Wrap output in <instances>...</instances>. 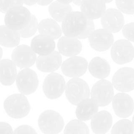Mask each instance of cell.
I'll list each match as a JSON object with an SVG mask.
<instances>
[{"instance_id": "obj_1", "label": "cell", "mask_w": 134, "mask_h": 134, "mask_svg": "<svg viewBox=\"0 0 134 134\" xmlns=\"http://www.w3.org/2000/svg\"><path fill=\"white\" fill-rule=\"evenodd\" d=\"M3 107L9 116L17 119L27 116L31 108L28 99L22 94H14L8 96L4 101Z\"/></svg>"}, {"instance_id": "obj_2", "label": "cell", "mask_w": 134, "mask_h": 134, "mask_svg": "<svg viewBox=\"0 0 134 134\" xmlns=\"http://www.w3.org/2000/svg\"><path fill=\"white\" fill-rule=\"evenodd\" d=\"M87 18L81 12L72 11L62 22V31L70 37H78L85 30Z\"/></svg>"}, {"instance_id": "obj_3", "label": "cell", "mask_w": 134, "mask_h": 134, "mask_svg": "<svg viewBox=\"0 0 134 134\" xmlns=\"http://www.w3.org/2000/svg\"><path fill=\"white\" fill-rule=\"evenodd\" d=\"M90 94L89 85L79 77L72 78L66 85V97L68 102L74 105H77L81 101L89 98Z\"/></svg>"}, {"instance_id": "obj_4", "label": "cell", "mask_w": 134, "mask_h": 134, "mask_svg": "<svg viewBox=\"0 0 134 134\" xmlns=\"http://www.w3.org/2000/svg\"><path fill=\"white\" fill-rule=\"evenodd\" d=\"M38 126L45 134H58L63 129L64 122L60 114L53 110H46L38 119Z\"/></svg>"}, {"instance_id": "obj_5", "label": "cell", "mask_w": 134, "mask_h": 134, "mask_svg": "<svg viewBox=\"0 0 134 134\" xmlns=\"http://www.w3.org/2000/svg\"><path fill=\"white\" fill-rule=\"evenodd\" d=\"M30 10L22 5L15 6L9 9L5 16V24L12 30H19L24 28L31 20Z\"/></svg>"}, {"instance_id": "obj_6", "label": "cell", "mask_w": 134, "mask_h": 134, "mask_svg": "<svg viewBox=\"0 0 134 134\" xmlns=\"http://www.w3.org/2000/svg\"><path fill=\"white\" fill-rule=\"evenodd\" d=\"M91 97L99 107L108 105L114 97V86L112 82L101 79L93 85L91 90Z\"/></svg>"}, {"instance_id": "obj_7", "label": "cell", "mask_w": 134, "mask_h": 134, "mask_svg": "<svg viewBox=\"0 0 134 134\" xmlns=\"http://www.w3.org/2000/svg\"><path fill=\"white\" fill-rule=\"evenodd\" d=\"M17 88L24 95H30L36 91L39 80L36 73L30 68H24L17 73L16 78Z\"/></svg>"}, {"instance_id": "obj_8", "label": "cell", "mask_w": 134, "mask_h": 134, "mask_svg": "<svg viewBox=\"0 0 134 134\" xmlns=\"http://www.w3.org/2000/svg\"><path fill=\"white\" fill-rule=\"evenodd\" d=\"M66 82L62 75L56 73H51L44 79L43 91L49 99L60 98L65 91Z\"/></svg>"}, {"instance_id": "obj_9", "label": "cell", "mask_w": 134, "mask_h": 134, "mask_svg": "<svg viewBox=\"0 0 134 134\" xmlns=\"http://www.w3.org/2000/svg\"><path fill=\"white\" fill-rule=\"evenodd\" d=\"M111 47V58L117 64H127L134 58V47L131 42L127 39L116 41Z\"/></svg>"}, {"instance_id": "obj_10", "label": "cell", "mask_w": 134, "mask_h": 134, "mask_svg": "<svg viewBox=\"0 0 134 134\" xmlns=\"http://www.w3.org/2000/svg\"><path fill=\"white\" fill-rule=\"evenodd\" d=\"M112 83L115 89L120 92H129L134 90V69L122 68L113 75Z\"/></svg>"}, {"instance_id": "obj_11", "label": "cell", "mask_w": 134, "mask_h": 134, "mask_svg": "<svg viewBox=\"0 0 134 134\" xmlns=\"http://www.w3.org/2000/svg\"><path fill=\"white\" fill-rule=\"evenodd\" d=\"M88 63L85 58L80 56H72L63 62L61 70L64 75L71 78H78L85 73Z\"/></svg>"}, {"instance_id": "obj_12", "label": "cell", "mask_w": 134, "mask_h": 134, "mask_svg": "<svg viewBox=\"0 0 134 134\" xmlns=\"http://www.w3.org/2000/svg\"><path fill=\"white\" fill-rule=\"evenodd\" d=\"M12 61L16 66L21 69L32 66L37 60L36 54L28 45L22 44L16 47L11 54Z\"/></svg>"}, {"instance_id": "obj_13", "label": "cell", "mask_w": 134, "mask_h": 134, "mask_svg": "<svg viewBox=\"0 0 134 134\" xmlns=\"http://www.w3.org/2000/svg\"><path fill=\"white\" fill-rule=\"evenodd\" d=\"M101 23L102 28L112 34L117 33L122 30L124 26V17L118 9H109L101 17Z\"/></svg>"}, {"instance_id": "obj_14", "label": "cell", "mask_w": 134, "mask_h": 134, "mask_svg": "<svg viewBox=\"0 0 134 134\" xmlns=\"http://www.w3.org/2000/svg\"><path fill=\"white\" fill-rule=\"evenodd\" d=\"M88 39L90 47L98 52L107 51L114 43L112 34L104 28L94 30Z\"/></svg>"}, {"instance_id": "obj_15", "label": "cell", "mask_w": 134, "mask_h": 134, "mask_svg": "<svg viewBox=\"0 0 134 134\" xmlns=\"http://www.w3.org/2000/svg\"><path fill=\"white\" fill-rule=\"evenodd\" d=\"M112 103L114 113L119 117L127 118L133 112V99L125 92L118 93L114 96Z\"/></svg>"}, {"instance_id": "obj_16", "label": "cell", "mask_w": 134, "mask_h": 134, "mask_svg": "<svg viewBox=\"0 0 134 134\" xmlns=\"http://www.w3.org/2000/svg\"><path fill=\"white\" fill-rule=\"evenodd\" d=\"M36 67L38 70L43 73H53L57 70L62 64L61 54L57 51L51 52L45 56L37 58Z\"/></svg>"}, {"instance_id": "obj_17", "label": "cell", "mask_w": 134, "mask_h": 134, "mask_svg": "<svg viewBox=\"0 0 134 134\" xmlns=\"http://www.w3.org/2000/svg\"><path fill=\"white\" fill-rule=\"evenodd\" d=\"M57 48L60 54L68 57L77 56L82 50V44L78 37H61L57 43Z\"/></svg>"}, {"instance_id": "obj_18", "label": "cell", "mask_w": 134, "mask_h": 134, "mask_svg": "<svg viewBox=\"0 0 134 134\" xmlns=\"http://www.w3.org/2000/svg\"><path fill=\"white\" fill-rule=\"evenodd\" d=\"M80 6L81 12L87 19L101 18L106 10L103 0H82Z\"/></svg>"}, {"instance_id": "obj_19", "label": "cell", "mask_w": 134, "mask_h": 134, "mask_svg": "<svg viewBox=\"0 0 134 134\" xmlns=\"http://www.w3.org/2000/svg\"><path fill=\"white\" fill-rule=\"evenodd\" d=\"M112 125V116L106 111L97 112L91 121V127L96 134H105Z\"/></svg>"}, {"instance_id": "obj_20", "label": "cell", "mask_w": 134, "mask_h": 134, "mask_svg": "<svg viewBox=\"0 0 134 134\" xmlns=\"http://www.w3.org/2000/svg\"><path fill=\"white\" fill-rule=\"evenodd\" d=\"M55 42L48 36L39 35L34 37L31 41L30 47L34 52L39 56H45L55 51Z\"/></svg>"}, {"instance_id": "obj_21", "label": "cell", "mask_w": 134, "mask_h": 134, "mask_svg": "<svg viewBox=\"0 0 134 134\" xmlns=\"http://www.w3.org/2000/svg\"><path fill=\"white\" fill-rule=\"evenodd\" d=\"M17 71L16 65L12 60H0V82L4 86H11L16 81Z\"/></svg>"}, {"instance_id": "obj_22", "label": "cell", "mask_w": 134, "mask_h": 134, "mask_svg": "<svg viewBox=\"0 0 134 134\" xmlns=\"http://www.w3.org/2000/svg\"><path fill=\"white\" fill-rule=\"evenodd\" d=\"M88 70L95 78L105 79L110 75V65L105 59L97 56L89 62Z\"/></svg>"}, {"instance_id": "obj_23", "label": "cell", "mask_w": 134, "mask_h": 134, "mask_svg": "<svg viewBox=\"0 0 134 134\" xmlns=\"http://www.w3.org/2000/svg\"><path fill=\"white\" fill-rule=\"evenodd\" d=\"M76 106V117L81 121L90 120L98 112V105L92 98H87L80 102Z\"/></svg>"}, {"instance_id": "obj_24", "label": "cell", "mask_w": 134, "mask_h": 134, "mask_svg": "<svg viewBox=\"0 0 134 134\" xmlns=\"http://www.w3.org/2000/svg\"><path fill=\"white\" fill-rule=\"evenodd\" d=\"M38 30L41 35L48 36L54 40L60 38L63 32L56 21L51 18L42 20L38 24Z\"/></svg>"}, {"instance_id": "obj_25", "label": "cell", "mask_w": 134, "mask_h": 134, "mask_svg": "<svg viewBox=\"0 0 134 134\" xmlns=\"http://www.w3.org/2000/svg\"><path fill=\"white\" fill-rule=\"evenodd\" d=\"M20 37L18 31L7 26H0V45L7 48L16 47L19 44Z\"/></svg>"}, {"instance_id": "obj_26", "label": "cell", "mask_w": 134, "mask_h": 134, "mask_svg": "<svg viewBox=\"0 0 134 134\" xmlns=\"http://www.w3.org/2000/svg\"><path fill=\"white\" fill-rule=\"evenodd\" d=\"M48 10L51 16L55 21L60 22L72 11V9L70 4L63 3L56 1L49 4Z\"/></svg>"}, {"instance_id": "obj_27", "label": "cell", "mask_w": 134, "mask_h": 134, "mask_svg": "<svg viewBox=\"0 0 134 134\" xmlns=\"http://www.w3.org/2000/svg\"><path fill=\"white\" fill-rule=\"evenodd\" d=\"M64 134H89V131L84 121L77 119L71 120L67 124Z\"/></svg>"}, {"instance_id": "obj_28", "label": "cell", "mask_w": 134, "mask_h": 134, "mask_svg": "<svg viewBox=\"0 0 134 134\" xmlns=\"http://www.w3.org/2000/svg\"><path fill=\"white\" fill-rule=\"evenodd\" d=\"M132 122L127 119L117 122L112 128L111 134H133Z\"/></svg>"}, {"instance_id": "obj_29", "label": "cell", "mask_w": 134, "mask_h": 134, "mask_svg": "<svg viewBox=\"0 0 134 134\" xmlns=\"http://www.w3.org/2000/svg\"><path fill=\"white\" fill-rule=\"evenodd\" d=\"M38 29V22L37 18L32 14L31 20L29 22L28 24L22 30H19V34L21 37L22 38H29L33 36Z\"/></svg>"}, {"instance_id": "obj_30", "label": "cell", "mask_w": 134, "mask_h": 134, "mask_svg": "<svg viewBox=\"0 0 134 134\" xmlns=\"http://www.w3.org/2000/svg\"><path fill=\"white\" fill-rule=\"evenodd\" d=\"M119 10L126 14H134V0H116Z\"/></svg>"}, {"instance_id": "obj_31", "label": "cell", "mask_w": 134, "mask_h": 134, "mask_svg": "<svg viewBox=\"0 0 134 134\" xmlns=\"http://www.w3.org/2000/svg\"><path fill=\"white\" fill-rule=\"evenodd\" d=\"M22 5V0H0V12L6 13L11 8Z\"/></svg>"}, {"instance_id": "obj_32", "label": "cell", "mask_w": 134, "mask_h": 134, "mask_svg": "<svg viewBox=\"0 0 134 134\" xmlns=\"http://www.w3.org/2000/svg\"><path fill=\"white\" fill-rule=\"evenodd\" d=\"M122 34L127 40L134 43V22L124 25L122 28Z\"/></svg>"}, {"instance_id": "obj_33", "label": "cell", "mask_w": 134, "mask_h": 134, "mask_svg": "<svg viewBox=\"0 0 134 134\" xmlns=\"http://www.w3.org/2000/svg\"><path fill=\"white\" fill-rule=\"evenodd\" d=\"M95 30V24L93 20L87 19V23L85 30L81 34H80L78 38L79 39H85L89 37L91 34Z\"/></svg>"}, {"instance_id": "obj_34", "label": "cell", "mask_w": 134, "mask_h": 134, "mask_svg": "<svg viewBox=\"0 0 134 134\" xmlns=\"http://www.w3.org/2000/svg\"><path fill=\"white\" fill-rule=\"evenodd\" d=\"M13 134H38L36 131L28 125H22L16 128Z\"/></svg>"}, {"instance_id": "obj_35", "label": "cell", "mask_w": 134, "mask_h": 134, "mask_svg": "<svg viewBox=\"0 0 134 134\" xmlns=\"http://www.w3.org/2000/svg\"><path fill=\"white\" fill-rule=\"evenodd\" d=\"M12 127L9 124L4 122H0V134H13Z\"/></svg>"}, {"instance_id": "obj_36", "label": "cell", "mask_w": 134, "mask_h": 134, "mask_svg": "<svg viewBox=\"0 0 134 134\" xmlns=\"http://www.w3.org/2000/svg\"><path fill=\"white\" fill-rule=\"evenodd\" d=\"M53 0H36V3L41 6H46L53 2Z\"/></svg>"}, {"instance_id": "obj_37", "label": "cell", "mask_w": 134, "mask_h": 134, "mask_svg": "<svg viewBox=\"0 0 134 134\" xmlns=\"http://www.w3.org/2000/svg\"><path fill=\"white\" fill-rule=\"evenodd\" d=\"M23 4H25L26 5H34L36 3V0H22Z\"/></svg>"}, {"instance_id": "obj_38", "label": "cell", "mask_w": 134, "mask_h": 134, "mask_svg": "<svg viewBox=\"0 0 134 134\" xmlns=\"http://www.w3.org/2000/svg\"><path fill=\"white\" fill-rule=\"evenodd\" d=\"M57 1H59L60 3H63L65 4H69L70 3H72L73 1V0H56Z\"/></svg>"}, {"instance_id": "obj_39", "label": "cell", "mask_w": 134, "mask_h": 134, "mask_svg": "<svg viewBox=\"0 0 134 134\" xmlns=\"http://www.w3.org/2000/svg\"><path fill=\"white\" fill-rule=\"evenodd\" d=\"M81 1H82V0H73L72 3H73L74 5H78V6H80V4H81Z\"/></svg>"}, {"instance_id": "obj_40", "label": "cell", "mask_w": 134, "mask_h": 134, "mask_svg": "<svg viewBox=\"0 0 134 134\" xmlns=\"http://www.w3.org/2000/svg\"><path fill=\"white\" fill-rule=\"evenodd\" d=\"M2 56H3V50H2V48H1V47H0V60H1Z\"/></svg>"}, {"instance_id": "obj_41", "label": "cell", "mask_w": 134, "mask_h": 134, "mask_svg": "<svg viewBox=\"0 0 134 134\" xmlns=\"http://www.w3.org/2000/svg\"><path fill=\"white\" fill-rule=\"evenodd\" d=\"M103 1H105V3H109L112 2V1L113 0H103Z\"/></svg>"}, {"instance_id": "obj_42", "label": "cell", "mask_w": 134, "mask_h": 134, "mask_svg": "<svg viewBox=\"0 0 134 134\" xmlns=\"http://www.w3.org/2000/svg\"><path fill=\"white\" fill-rule=\"evenodd\" d=\"M132 125H133V130H134V115L133 116V119H132Z\"/></svg>"}]
</instances>
